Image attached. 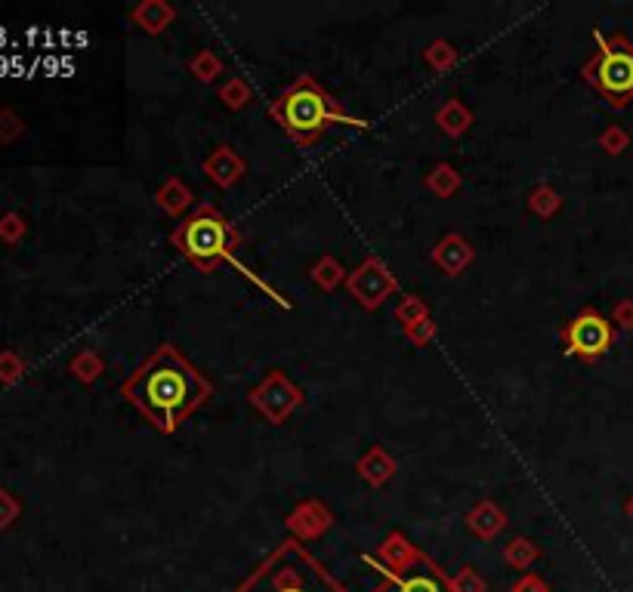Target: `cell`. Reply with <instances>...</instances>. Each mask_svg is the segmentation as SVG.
Returning <instances> with one entry per match:
<instances>
[{"mask_svg": "<svg viewBox=\"0 0 633 592\" xmlns=\"http://www.w3.org/2000/svg\"><path fill=\"white\" fill-rule=\"evenodd\" d=\"M525 543H529V540H513V546L507 549V559H510L516 568H525V565H529L532 555H535V549H529Z\"/></svg>", "mask_w": 633, "mask_h": 592, "instance_id": "cell-8", "label": "cell"}, {"mask_svg": "<svg viewBox=\"0 0 633 592\" xmlns=\"http://www.w3.org/2000/svg\"><path fill=\"white\" fill-rule=\"evenodd\" d=\"M513 592H547V586H544L538 577H525V580H522Z\"/></svg>", "mask_w": 633, "mask_h": 592, "instance_id": "cell-9", "label": "cell"}, {"mask_svg": "<svg viewBox=\"0 0 633 592\" xmlns=\"http://www.w3.org/2000/svg\"><path fill=\"white\" fill-rule=\"evenodd\" d=\"M210 395V383L173 346H161L124 383V398L139 407L155 429L177 432L186 417Z\"/></svg>", "mask_w": 633, "mask_h": 592, "instance_id": "cell-1", "label": "cell"}, {"mask_svg": "<svg viewBox=\"0 0 633 592\" xmlns=\"http://www.w3.org/2000/svg\"><path fill=\"white\" fill-rule=\"evenodd\" d=\"M235 592H349V589L337 583L328 574V568L319 559H312L300 543L288 540Z\"/></svg>", "mask_w": 633, "mask_h": 592, "instance_id": "cell-4", "label": "cell"}, {"mask_svg": "<svg viewBox=\"0 0 633 592\" xmlns=\"http://www.w3.org/2000/svg\"><path fill=\"white\" fill-rule=\"evenodd\" d=\"M562 340H566V352L569 355H578L584 361H596V358L612 349L615 330L600 312L584 309L581 315H575L566 324V330H562Z\"/></svg>", "mask_w": 633, "mask_h": 592, "instance_id": "cell-6", "label": "cell"}, {"mask_svg": "<svg viewBox=\"0 0 633 592\" xmlns=\"http://www.w3.org/2000/svg\"><path fill=\"white\" fill-rule=\"evenodd\" d=\"M269 115L275 118V124L281 130H285L300 145L319 142L325 136V130L337 127V124L365 127V121H356V118L343 115V111L337 108V102L331 99V93L315 84L309 74H306V78H300L294 87H288L269 105Z\"/></svg>", "mask_w": 633, "mask_h": 592, "instance_id": "cell-3", "label": "cell"}, {"mask_svg": "<svg viewBox=\"0 0 633 592\" xmlns=\"http://www.w3.org/2000/svg\"><path fill=\"white\" fill-rule=\"evenodd\" d=\"M170 241H173V247H177V250L189 259V263L198 266L204 275L217 272V269H223V266H232L235 272L248 275L257 287H263L269 296H275V300H278L281 306H288L266 281H260L254 272H248V269H244V266L238 263V259H235L238 232L232 229V222H229L217 207L201 204L189 219H183L180 226L173 229Z\"/></svg>", "mask_w": 633, "mask_h": 592, "instance_id": "cell-2", "label": "cell"}, {"mask_svg": "<svg viewBox=\"0 0 633 592\" xmlns=\"http://www.w3.org/2000/svg\"><path fill=\"white\" fill-rule=\"evenodd\" d=\"M365 562L374 565L386 577V583L377 592H451V583L445 580V574L430 559H424V555H420L414 565H408L405 571L386 568L377 559H368V555H365Z\"/></svg>", "mask_w": 633, "mask_h": 592, "instance_id": "cell-7", "label": "cell"}, {"mask_svg": "<svg viewBox=\"0 0 633 592\" xmlns=\"http://www.w3.org/2000/svg\"><path fill=\"white\" fill-rule=\"evenodd\" d=\"M584 81L612 108L633 102V41L596 31V53L584 65Z\"/></svg>", "mask_w": 633, "mask_h": 592, "instance_id": "cell-5", "label": "cell"}]
</instances>
